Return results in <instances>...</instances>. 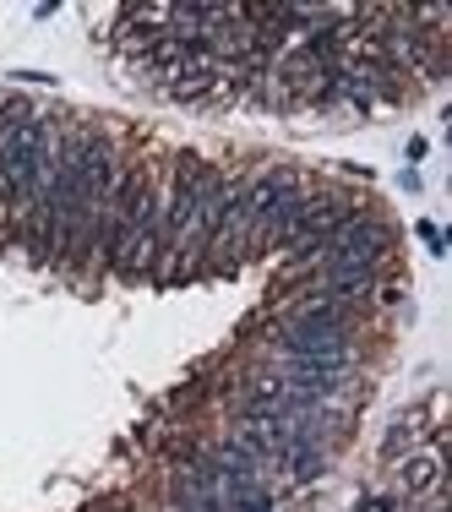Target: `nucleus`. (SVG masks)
<instances>
[{"label": "nucleus", "instance_id": "f257e3e1", "mask_svg": "<svg viewBox=\"0 0 452 512\" xmlns=\"http://www.w3.org/2000/svg\"><path fill=\"white\" fill-rule=\"evenodd\" d=\"M354 512H409V496L403 491H365L354 502Z\"/></svg>", "mask_w": 452, "mask_h": 512}, {"label": "nucleus", "instance_id": "f03ea898", "mask_svg": "<svg viewBox=\"0 0 452 512\" xmlns=\"http://www.w3.org/2000/svg\"><path fill=\"white\" fill-rule=\"evenodd\" d=\"M273 512H284V507H273Z\"/></svg>", "mask_w": 452, "mask_h": 512}]
</instances>
